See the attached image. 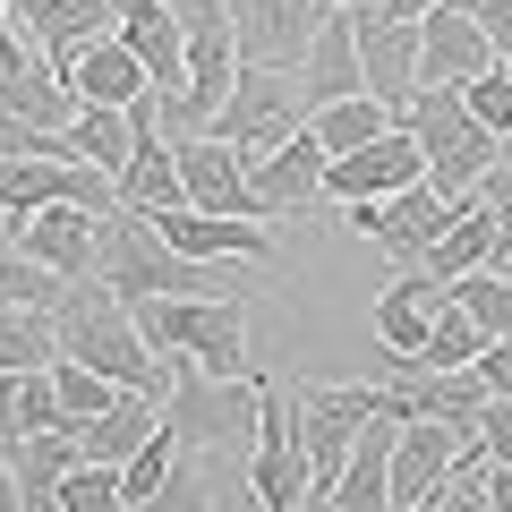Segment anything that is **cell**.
Instances as JSON below:
<instances>
[{"label": "cell", "mask_w": 512, "mask_h": 512, "mask_svg": "<svg viewBox=\"0 0 512 512\" xmlns=\"http://www.w3.org/2000/svg\"><path fill=\"white\" fill-rule=\"evenodd\" d=\"M461 9H470V18L487 26V43H495L504 60H512V0H461Z\"/></svg>", "instance_id": "39"}, {"label": "cell", "mask_w": 512, "mask_h": 512, "mask_svg": "<svg viewBox=\"0 0 512 512\" xmlns=\"http://www.w3.org/2000/svg\"><path fill=\"white\" fill-rule=\"evenodd\" d=\"M180 146V188L197 214H248L265 222V205H256V180H248V154L222 146V137H171Z\"/></svg>", "instance_id": "11"}, {"label": "cell", "mask_w": 512, "mask_h": 512, "mask_svg": "<svg viewBox=\"0 0 512 512\" xmlns=\"http://www.w3.org/2000/svg\"><path fill=\"white\" fill-rule=\"evenodd\" d=\"M444 291H453V308H470V325L487 333V342H504V333H512V274H495V265H478V274L444 282Z\"/></svg>", "instance_id": "30"}, {"label": "cell", "mask_w": 512, "mask_h": 512, "mask_svg": "<svg viewBox=\"0 0 512 512\" xmlns=\"http://www.w3.org/2000/svg\"><path fill=\"white\" fill-rule=\"evenodd\" d=\"M402 120L419 128V146H427V180H436L444 197H478V180L504 163V137H495V128L478 120L470 103H461V86H419Z\"/></svg>", "instance_id": "3"}, {"label": "cell", "mask_w": 512, "mask_h": 512, "mask_svg": "<svg viewBox=\"0 0 512 512\" xmlns=\"http://www.w3.org/2000/svg\"><path fill=\"white\" fill-rule=\"evenodd\" d=\"M478 444H487V461H504L512 470V393H495L487 419H478Z\"/></svg>", "instance_id": "38"}, {"label": "cell", "mask_w": 512, "mask_h": 512, "mask_svg": "<svg viewBox=\"0 0 512 512\" xmlns=\"http://www.w3.org/2000/svg\"><path fill=\"white\" fill-rule=\"evenodd\" d=\"M478 376H487V393H512V333L478 350Z\"/></svg>", "instance_id": "40"}, {"label": "cell", "mask_w": 512, "mask_h": 512, "mask_svg": "<svg viewBox=\"0 0 512 512\" xmlns=\"http://www.w3.org/2000/svg\"><path fill=\"white\" fill-rule=\"evenodd\" d=\"M325 9H333V0H231V43H239V60H248V69H291V77H299L316 26H325Z\"/></svg>", "instance_id": "8"}, {"label": "cell", "mask_w": 512, "mask_h": 512, "mask_svg": "<svg viewBox=\"0 0 512 512\" xmlns=\"http://www.w3.org/2000/svg\"><path fill=\"white\" fill-rule=\"evenodd\" d=\"M410 512H427V504H410Z\"/></svg>", "instance_id": "48"}, {"label": "cell", "mask_w": 512, "mask_h": 512, "mask_svg": "<svg viewBox=\"0 0 512 512\" xmlns=\"http://www.w3.org/2000/svg\"><path fill=\"white\" fill-rule=\"evenodd\" d=\"M69 154L120 180L128 154H137V120H128V111H111V103H77V120H69Z\"/></svg>", "instance_id": "27"}, {"label": "cell", "mask_w": 512, "mask_h": 512, "mask_svg": "<svg viewBox=\"0 0 512 512\" xmlns=\"http://www.w3.org/2000/svg\"><path fill=\"white\" fill-rule=\"evenodd\" d=\"M495 43H487V26L461 9V0H444V9H427L419 18V86H470L478 69H495Z\"/></svg>", "instance_id": "13"}, {"label": "cell", "mask_w": 512, "mask_h": 512, "mask_svg": "<svg viewBox=\"0 0 512 512\" xmlns=\"http://www.w3.org/2000/svg\"><path fill=\"white\" fill-rule=\"evenodd\" d=\"M325 163H333V154L316 146V128H299L291 146H274V154H256L248 180H256L265 222H274V214H316V205H325Z\"/></svg>", "instance_id": "14"}, {"label": "cell", "mask_w": 512, "mask_h": 512, "mask_svg": "<svg viewBox=\"0 0 512 512\" xmlns=\"http://www.w3.org/2000/svg\"><path fill=\"white\" fill-rule=\"evenodd\" d=\"M299 128H308V94H299V77L291 69H248V60H239V86L222 94V111H214L205 137H222V146H239L256 163V154L291 146Z\"/></svg>", "instance_id": "5"}, {"label": "cell", "mask_w": 512, "mask_h": 512, "mask_svg": "<svg viewBox=\"0 0 512 512\" xmlns=\"http://www.w3.org/2000/svg\"><path fill=\"white\" fill-rule=\"evenodd\" d=\"M120 43L137 60H146V77H154V94H188V35H180V18H171V0H120Z\"/></svg>", "instance_id": "21"}, {"label": "cell", "mask_w": 512, "mask_h": 512, "mask_svg": "<svg viewBox=\"0 0 512 512\" xmlns=\"http://www.w3.org/2000/svg\"><path fill=\"white\" fill-rule=\"evenodd\" d=\"M9 402H18V427H26V436H43V427H77V419H69V402L52 393V367L18 376V384H9Z\"/></svg>", "instance_id": "36"}, {"label": "cell", "mask_w": 512, "mask_h": 512, "mask_svg": "<svg viewBox=\"0 0 512 512\" xmlns=\"http://www.w3.org/2000/svg\"><path fill=\"white\" fill-rule=\"evenodd\" d=\"M52 325H60V359H86L94 376H111L120 393H154V402H171V359L137 333L128 299L111 291L103 274L69 282V291L52 299Z\"/></svg>", "instance_id": "1"}, {"label": "cell", "mask_w": 512, "mask_h": 512, "mask_svg": "<svg viewBox=\"0 0 512 512\" xmlns=\"http://www.w3.org/2000/svg\"><path fill=\"white\" fill-rule=\"evenodd\" d=\"M367 9H376V18H402V26H419L427 9H444V0H367Z\"/></svg>", "instance_id": "41"}, {"label": "cell", "mask_w": 512, "mask_h": 512, "mask_svg": "<svg viewBox=\"0 0 512 512\" xmlns=\"http://www.w3.org/2000/svg\"><path fill=\"white\" fill-rule=\"evenodd\" d=\"M60 291H69V282H60L52 265H35L18 239H0V308H52Z\"/></svg>", "instance_id": "31"}, {"label": "cell", "mask_w": 512, "mask_h": 512, "mask_svg": "<svg viewBox=\"0 0 512 512\" xmlns=\"http://www.w3.org/2000/svg\"><path fill=\"white\" fill-rule=\"evenodd\" d=\"M256 393H265V376H214V367L197 359H171V436L188 444V453H214V444H239L256 436Z\"/></svg>", "instance_id": "4"}, {"label": "cell", "mask_w": 512, "mask_h": 512, "mask_svg": "<svg viewBox=\"0 0 512 512\" xmlns=\"http://www.w3.org/2000/svg\"><path fill=\"white\" fill-rule=\"evenodd\" d=\"M9 239H18L35 265H52L60 282H86L94 256H103V214H94V205H43V214L9 222Z\"/></svg>", "instance_id": "12"}, {"label": "cell", "mask_w": 512, "mask_h": 512, "mask_svg": "<svg viewBox=\"0 0 512 512\" xmlns=\"http://www.w3.org/2000/svg\"><path fill=\"white\" fill-rule=\"evenodd\" d=\"M299 512H342V504H333L325 487H308V495H299Z\"/></svg>", "instance_id": "46"}, {"label": "cell", "mask_w": 512, "mask_h": 512, "mask_svg": "<svg viewBox=\"0 0 512 512\" xmlns=\"http://www.w3.org/2000/svg\"><path fill=\"white\" fill-rule=\"evenodd\" d=\"M299 94H308V111L342 103V94H367V69H359V9H325L308 60H299Z\"/></svg>", "instance_id": "20"}, {"label": "cell", "mask_w": 512, "mask_h": 512, "mask_svg": "<svg viewBox=\"0 0 512 512\" xmlns=\"http://www.w3.org/2000/svg\"><path fill=\"white\" fill-rule=\"evenodd\" d=\"M146 512H222V495H214V470H205V453H188V444H180V461H171L163 495H154Z\"/></svg>", "instance_id": "33"}, {"label": "cell", "mask_w": 512, "mask_h": 512, "mask_svg": "<svg viewBox=\"0 0 512 512\" xmlns=\"http://www.w3.org/2000/svg\"><path fill=\"white\" fill-rule=\"evenodd\" d=\"M342 214H350V231L376 239L393 265H419V256L436 248L444 231H453L461 197H444L436 180H410V188H393V197H359V205H342Z\"/></svg>", "instance_id": "6"}, {"label": "cell", "mask_w": 512, "mask_h": 512, "mask_svg": "<svg viewBox=\"0 0 512 512\" xmlns=\"http://www.w3.org/2000/svg\"><path fill=\"white\" fill-rule=\"evenodd\" d=\"M69 86H77V103H111V111H128L137 94H154V77H146V60L128 52L120 35H103L94 52H77Z\"/></svg>", "instance_id": "25"}, {"label": "cell", "mask_w": 512, "mask_h": 512, "mask_svg": "<svg viewBox=\"0 0 512 512\" xmlns=\"http://www.w3.org/2000/svg\"><path fill=\"white\" fill-rule=\"evenodd\" d=\"M461 427H444V419H393V504H436V487H444V470H453V453H461Z\"/></svg>", "instance_id": "17"}, {"label": "cell", "mask_w": 512, "mask_h": 512, "mask_svg": "<svg viewBox=\"0 0 512 512\" xmlns=\"http://www.w3.org/2000/svg\"><path fill=\"white\" fill-rule=\"evenodd\" d=\"M487 504L512 512V470H504V461H487Z\"/></svg>", "instance_id": "43"}, {"label": "cell", "mask_w": 512, "mask_h": 512, "mask_svg": "<svg viewBox=\"0 0 512 512\" xmlns=\"http://www.w3.org/2000/svg\"><path fill=\"white\" fill-rule=\"evenodd\" d=\"M18 444H26V427H18V402H9V384H0V461L18 453Z\"/></svg>", "instance_id": "42"}, {"label": "cell", "mask_w": 512, "mask_h": 512, "mask_svg": "<svg viewBox=\"0 0 512 512\" xmlns=\"http://www.w3.org/2000/svg\"><path fill=\"white\" fill-rule=\"evenodd\" d=\"M9 52H26V43H18V9L0 0V60H9Z\"/></svg>", "instance_id": "44"}, {"label": "cell", "mask_w": 512, "mask_h": 512, "mask_svg": "<svg viewBox=\"0 0 512 512\" xmlns=\"http://www.w3.org/2000/svg\"><path fill=\"white\" fill-rule=\"evenodd\" d=\"M444 299H453V291H444L427 265H402V274L384 282V291H376V316H367L376 342H384V359H419V350H427V325H436Z\"/></svg>", "instance_id": "15"}, {"label": "cell", "mask_w": 512, "mask_h": 512, "mask_svg": "<svg viewBox=\"0 0 512 512\" xmlns=\"http://www.w3.org/2000/svg\"><path fill=\"white\" fill-rule=\"evenodd\" d=\"M478 350H487V333L470 325V308H453V299H444L436 325H427V350H419V359H427V367H478Z\"/></svg>", "instance_id": "32"}, {"label": "cell", "mask_w": 512, "mask_h": 512, "mask_svg": "<svg viewBox=\"0 0 512 512\" xmlns=\"http://www.w3.org/2000/svg\"><path fill=\"white\" fill-rule=\"evenodd\" d=\"M393 120H402V111L376 103V94H342V103L308 111V128H316V146H325V154H359V146H376Z\"/></svg>", "instance_id": "28"}, {"label": "cell", "mask_w": 512, "mask_h": 512, "mask_svg": "<svg viewBox=\"0 0 512 512\" xmlns=\"http://www.w3.org/2000/svg\"><path fill=\"white\" fill-rule=\"evenodd\" d=\"M154 231H163L180 256H205V265H222V256L265 265V256H274V231L248 222V214H197V205H171V214H154Z\"/></svg>", "instance_id": "16"}, {"label": "cell", "mask_w": 512, "mask_h": 512, "mask_svg": "<svg viewBox=\"0 0 512 512\" xmlns=\"http://www.w3.org/2000/svg\"><path fill=\"white\" fill-rule=\"evenodd\" d=\"M393 402H402V419H444L461 427V436H478V419H487V376L478 367H427V359H393Z\"/></svg>", "instance_id": "10"}, {"label": "cell", "mask_w": 512, "mask_h": 512, "mask_svg": "<svg viewBox=\"0 0 512 512\" xmlns=\"http://www.w3.org/2000/svg\"><path fill=\"white\" fill-rule=\"evenodd\" d=\"M495 256H504V214H495L487 197H461L453 231H444L419 265H427L436 282H461V274H478V265H495Z\"/></svg>", "instance_id": "23"}, {"label": "cell", "mask_w": 512, "mask_h": 512, "mask_svg": "<svg viewBox=\"0 0 512 512\" xmlns=\"http://www.w3.org/2000/svg\"><path fill=\"white\" fill-rule=\"evenodd\" d=\"M504 171H512V137H504Z\"/></svg>", "instance_id": "47"}, {"label": "cell", "mask_w": 512, "mask_h": 512, "mask_svg": "<svg viewBox=\"0 0 512 512\" xmlns=\"http://www.w3.org/2000/svg\"><path fill=\"white\" fill-rule=\"evenodd\" d=\"M359 69H367V94H376V103L410 111V94H419V26L376 18L359 0Z\"/></svg>", "instance_id": "19"}, {"label": "cell", "mask_w": 512, "mask_h": 512, "mask_svg": "<svg viewBox=\"0 0 512 512\" xmlns=\"http://www.w3.org/2000/svg\"><path fill=\"white\" fill-rule=\"evenodd\" d=\"M0 111L43 120V128H69V120H77V86H69L43 52H9V60H0Z\"/></svg>", "instance_id": "22"}, {"label": "cell", "mask_w": 512, "mask_h": 512, "mask_svg": "<svg viewBox=\"0 0 512 512\" xmlns=\"http://www.w3.org/2000/svg\"><path fill=\"white\" fill-rule=\"evenodd\" d=\"M60 512H128V487L111 461H77L69 487H60Z\"/></svg>", "instance_id": "35"}, {"label": "cell", "mask_w": 512, "mask_h": 512, "mask_svg": "<svg viewBox=\"0 0 512 512\" xmlns=\"http://www.w3.org/2000/svg\"><path fill=\"white\" fill-rule=\"evenodd\" d=\"M248 495L256 512H299L308 495V453H299V410L282 384L256 393V436H248Z\"/></svg>", "instance_id": "7"}, {"label": "cell", "mask_w": 512, "mask_h": 512, "mask_svg": "<svg viewBox=\"0 0 512 512\" xmlns=\"http://www.w3.org/2000/svg\"><path fill=\"white\" fill-rule=\"evenodd\" d=\"M60 359V325L52 308H0V384L35 376V367Z\"/></svg>", "instance_id": "29"}, {"label": "cell", "mask_w": 512, "mask_h": 512, "mask_svg": "<svg viewBox=\"0 0 512 512\" xmlns=\"http://www.w3.org/2000/svg\"><path fill=\"white\" fill-rule=\"evenodd\" d=\"M461 103H470L478 120L495 128V137H512V60H495V69H478L470 86H461Z\"/></svg>", "instance_id": "37"}, {"label": "cell", "mask_w": 512, "mask_h": 512, "mask_svg": "<svg viewBox=\"0 0 512 512\" xmlns=\"http://www.w3.org/2000/svg\"><path fill=\"white\" fill-rule=\"evenodd\" d=\"M410 180H427V146H419V128H410V120H393L376 146L333 154V163H325V197H333V205L393 197V188H410Z\"/></svg>", "instance_id": "9"}, {"label": "cell", "mask_w": 512, "mask_h": 512, "mask_svg": "<svg viewBox=\"0 0 512 512\" xmlns=\"http://www.w3.org/2000/svg\"><path fill=\"white\" fill-rule=\"evenodd\" d=\"M94 274H103L120 299H231L239 291L222 265L180 256L163 231H154V214H128V205L103 214V256H94Z\"/></svg>", "instance_id": "2"}, {"label": "cell", "mask_w": 512, "mask_h": 512, "mask_svg": "<svg viewBox=\"0 0 512 512\" xmlns=\"http://www.w3.org/2000/svg\"><path fill=\"white\" fill-rule=\"evenodd\" d=\"M52 393L69 402V419H77V427H86V419H103V410L120 402V384H111V376H94L86 359H52Z\"/></svg>", "instance_id": "34"}, {"label": "cell", "mask_w": 512, "mask_h": 512, "mask_svg": "<svg viewBox=\"0 0 512 512\" xmlns=\"http://www.w3.org/2000/svg\"><path fill=\"white\" fill-rule=\"evenodd\" d=\"M18 26L35 35V52L52 60L60 77H69V69H77V52H94L103 35H120V0H35Z\"/></svg>", "instance_id": "18"}, {"label": "cell", "mask_w": 512, "mask_h": 512, "mask_svg": "<svg viewBox=\"0 0 512 512\" xmlns=\"http://www.w3.org/2000/svg\"><path fill=\"white\" fill-rule=\"evenodd\" d=\"M154 427H163V402H154V393H120L103 419L77 427V453H86V461H111V470H120V461L154 436Z\"/></svg>", "instance_id": "26"}, {"label": "cell", "mask_w": 512, "mask_h": 512, "mask_svg": "<svg viewBox=\"0 0 512 512\" xmlns=\"http://www.w3.org/2000/svg\"><path fill=\"white\" fill-rule=\"evenodd\" d=\"M0 512H26V495H18V470L0 461Z\"/></svg>", "instance_id": "45"}, {"label": "cell", "mask_w": 512, "mask_h": 512, "mask_svg": "<svg viewBox=\"0 0 512 512\" xmlns=\"http://www.w3.org/2000/svg\"><path fill=\"white\" fill-rule=\"evenodd\" d=\"M291 410H299V453H308V487H333V478L350 470V444H359L367 419H342L333 402H316L308 376L291 384Z\"/></svg>", "instance_id": "24"}]
</instances>
